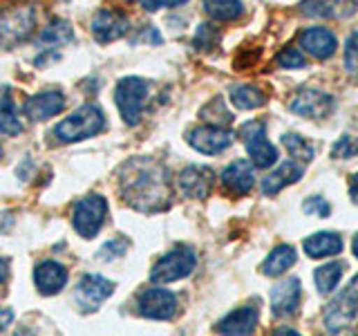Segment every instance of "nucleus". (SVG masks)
<instances>
[{
  "instance_id": "obj_39",
  "label": "nucleus",
  "mask_w": 358,
  "mask_h": 336,
  "mask_svg": "<svg viewBox=\"0 0 358 336\" xmlns=\"http://www.w3.org/2000/svg\"><path fill=\"white\" fill-rule=\"evenodd\" d=\"M350 197H352L354 204L358 206V173H354L352 179H350Z\"/></svg>"
},
{
  "instance_id": "obj_43",
  "label": "nucleus",
  "mask_w": 358,
  "mask_h": 336,
  "mask_svg": "<svg viewBox=\"0 0 358 336\" xmlns=\"http://www.w3.org/2000/svg\"><path fill=\"white\" fill-rule=\"evenodd\" d=\"M352 249H354V255L358 258V233L354 235V242H352Z\"/></svg>"
},
{
  "instance_id": "obj_2",
  "label": "nucleus",
  "mask_w": 358,
  "mask_h": 336,
  "mask_svg": "<svg viewBox=\"0 0 358 336\" xmlns=\"http://www.w3.org/2000/svg\"><path fill=\"white\" fill-rule=\"evenodd\" d=\"M106 128V117L101 108L87 104L76 108L70 117H65L63 121H59V126L54 128L56 139L63 144H74V141H83L99 134Z\"/></svg>"
},
{
  "instance_id": "obj_16",
  "label": "nucleus",
  "mask_w": 358,
  "mask_h": 336,
  "mask_svg": "<svg viewBox=\"0 0 358 336\" xmlns=\"http://www.w3.org/2000/svg\"><path fill=\"white\" fill-rule=\"evenodd\" d=\"M300 305V280L287 278L271 289V312L278 318L294 316Z\"/></svg>"
},
{
  "instance_id": "obj_29",
  "label": "nucleus",
  "mask_w": 358,
  "mask_h": 336,
  "mask_svg": "<svg viewBox=\"0 0 358 336\" xmlns=\"http://www.w3.org/2000/svg\"><path fill=\"white\" fill-rule=\"evenodd\" d=\"M74 38V34H72V27H70V22L67 20H61V18H56L52 20L48 27L43 29L41 34V41L45 45H65V43H70Z\"/></svg>"
},
{
  "instance_id": "obj_6",
  "label": "nucleus",
  "mask_w": 358,
  "mask_h": 336,
  "mask_svg": "<svg viewBox=\"0 0 358 336\" xmlns=\"http://www.w3.org/2000/svg\"><path fill=\"white\" fill-rule=\"evenodd\" d=\"M106 216H108V202L101 195H87L76 202L72 213V224L78 235L94 238L101 231V224H103Z\"/></svg>"
},
{
  "instance_id": "obj_20",
  "label": "nucleus",
  "mask_w": 358,
  "mask_h": 336,
  "mask_svg": "<svg viewBox=\"0 0 358 336\" xmlns=\"http://www.w3.org/2000/svg\"><path fill=\"white\" fill-rule=\"evenodd\" d=\"M222 184L227 186L231 193H238V195H244L249 193L255 184V173H253V166L244 160H238L229 164L224 168L222 173Z\"/></svg>"
},
{
  "instance_id": "obj_1",
  "label": "nucleus",
  "mask_w": 358,
  "mask_h": 336,
  "mask_svg": "<svg viewBox=\"0 0 358 336\" xmlns=\"http://www.w3.org/2000/svg\"><path fill=\"white\" fill-rule=\"evenodd\" d=\"M121 193L130 206L139 211H162L171 202L168 171L155 160L139 157L123 166Z\"/></svg>"
},
{
  "instance_id": "obj_12",
  "label": "nucleus",
  "mask_w": 358,
  "mask_h": 336,
  "mask_svg": "<svg viewBox=\"0 0 358 336\" xmlns=\"http://www.w3.org/2000/svg\"><path fill=\"white\" fill-rule=\"evenodd\" d=\"M186 141L201 155H220L233 144V134L220 126H199L188 132Z\"/></svg>"
},
{
  "instance_id": "obj_42",
  "label": "nucleus",
  "mask_w": 358,
  "mask_h": 336,
  "mask_svg": "<svg viewBox=\"0 0 358 336\" xmlns=\"http://www.w3.org/2000/svg\"><path fill=\"white\" fill-rule=\"evenodd\" d=\"M7 274H9V265L0 258V285L5 283V278H7Z\"/></svg>"
},
{
  "instance_id": "obj_18",
  "label": "nucleus",
  "mask_w": 358,
  "mask_h": 336,
  "mask_svg": "<svg viewBox=\"0 0 358 336\" xmlns=\"http://www.w3.org/2000/svg\"><path fill=\"white\" fill-rule=\"evenodd\" d=\"M356 0H302L300 9L313 18H347L356 14Z\"/></svg>"
},
{
  "instance_id": "obj_41",
  "label": "nucleus",
  "mask_w": 358,
  "mask_h": 336,
  "mask_svg": "<svg viewBox=\"0 0 358 336\" xmlns=\"http://www.w3.org/2000/svg\"><path fill=\"white\" fill-rule=\"evenodd\" d=\"M159 3H162V7H171V9H175V7L186 5L188 0H159Z\"/></svg>"
},
{
  "instance_id": "obj_35",
  "label": "nucleus",
  "mask_w": 358,
  "mask_h": 336,
  "mask_svg": "<svg viewBox=\"0 0 358 336\" xmlns=\"http://www.w3.org/2000/svg\"><path fill=\"white\" fill-rule=\"evenodd\" d=\"M302 211L305 213H309V216H320V218H327L329 213H331V206H329V202L324 200V197H320V195H311V197H307L305 200V204H302Z\"/></svg>"
},
{
  "instance_id": "obj_19",
  "label": "nucleus",
  "mask_w": 358,
  "mask_h": 336,
  "mask_svg": "<svg viewBox=\"0 0 358 336\" xmlns=\"http://www.w3.org/2000/svg\"><path fill=\"white\" fill-rule=\"evenodd\" d=\"M300 45L307 54L313 56V59L324 61V59H329V56H334L336 52V36L327 27H309L302 31Z\"/></svg>"
},
{
  "instance_id": "obj_15",
  "label": "nucleus",
  "mask_w": 358,
  "mask_h": 336,
  "mask_svg": "<svg viewBox=\"0 0 358 336\" xmlns=\"http://www.w3.org/2000/svg\"><path fill=\"white\" fill-rule=\"evenodd\" d=\"M179 190L190 200H204L213 188V171L206 166H188L179 173Z\"/></svg>"
},
{
  "instance_id": "obj_17",
  "label": "nucleus",
  "mask_w": 358,
  "mask_h": 336,
  "mask_svg": "<svg viewBox=\"0 0 358 336\" xmlns=\"http://www.w3.org/2000/svg\"><path fill=\"white\" fill-rule=\"evenodd\" d=\"M63 108H65V97L61 90H45V92L34 94L25 104L27 117L34 121H45L50 117H56L59 112H63Z\"/></svg>"
},
{
  "instance_id": "obj_21",
  "label": "nucleus",
  "mask_w": 358,
  "mask_h": 336,
  "mask_svg": "<svg viewBox=\"0 0 358 336\" xmlns=\"http://www.w3.org/2000/svg\"><path fill=\"white\" fill-rule=\"evenodd\" d=\"M298 179H302V166L298 162H282L273 173H268L262 179V193L268 195V197H273L282 188L296 184Z\"/></svg>"
},
{
  "instance_id": "obj_7",
  "label": "nucleus",
  "mask_w": 358,
  "mask_h": 336,
  "mask_svg": "<svg viewBox=\"0 0 358 336\" xmlns=\"http://www.w3.org/2000/svg\"><path fill=\"white\" fill-rule=\"evenodd\" d=\"M240 137L246 144L251 162L257 168H271L278 162L275 146L266 139V126L262 121H249L240 128Z\"/></svg>"
},
{
  "instance_id": "obj_23",
  "label": "nucleus",
  "mask_w": 358,
  "mask_h": 336,
  "mask_svg": "<svg viewBox=\"0 0 358 336\" xmlns=\"http://www.w3.org/2000/svg\"><path fill=\"white\" fill-rule=\"evenodd\" d=\"M305 246V253L309 258H331V255H338L343 251V240L338 233H331V231H320V233H313L309 238L302 242Z\"/></svg>"
},
{
  "instance_id": "obj_25",
  "label": "nucleus",
  "mask_w": 358,
  "mask_h": 336,
  "mask_svg": "<svg viewBox=\"0 0 358 336\" xmlns=\"http://www.w3.org/2000/svg\"><path fill=\"white\" fill-rule=\"evenodd\" d=\"M22 132V123L16 112V101L11 97V90L5 85L0 88V134L16 137Z\"/></svg>"
},
{
  "instance_id": "obj_5",
  "label": "nucleus",
  "mask_w": 358,
  "mask_h": 336,
  "mask_svg": "<svg viewBox=\"0 0 358 336\" xmlns=\"http://www.w3.org/2000/svg\"><path fill=\"white\" fill-rule=\"evenodd\" d=\"M195 265H197V255L190 246H184V244L175 246L173 251H168L166 255H162L159 260L155 262L152 272H150V280L157 285L175 283V280H182L193 274Z\"/></svg>"
},
{
  "instance_id": "obj_37",
  "label": "nucleus",
  "mask_w": 358,
  "mask_h": 336,
  "mask_svg": "<svg viewBox=\"0 0 358 336\" xmlns=\"http://www.w3.org/2000/svg\"><path fill=\"white\" fill-rule=\"evenodd\" d=\"M126 249H128L126 240H110V242H106L103 246H101L99 258H103V260H115V258L126 253Z\"/></svg>"
},
{
  "instance_id": "obj_14",
  "label": "nucleus",
  "mask_w": 358,
  "mask_h": 336,
  "mask_svg": "<svg viewBox=\"0 0 358 336\" xmlns=\"http://www.w3.org/2000/svg\"><path fill=\"white\" fill-rule=\"evenodd\" d=\"M34 285L43 296H56L67 285V269L56 260H43L34 267Z\"/></svg>"
},
{
  "instance_id": "obj_24",
  "label": "nucleus",
  "mask_w": 358,
  "mask_h": 336,
  "mask_svg": "<svg viewBox=\"0 0 358 336\" xmlns=\"http://www.w3.org/2000/svg\"><path fill=\"white\" fill-rule=\"evenodd\" d=\"M296 260H298V251L294 249V246H291V244H280V246H275V249L264 258L262 274L271 276V278L282 276L285 272H289V269L296 265Z\"/></svg>"
},
{
  "instance_id": "obj_44",
  "label": "nucleus",
  "mask_w": 358,
  "mask_h": 336,
  "mask_svg": "<svg viewBox=\"0 0 358 336\" xmlns=\"http://www.w3.org/2000/svg\"><path fill=\"white\" fill-rule=\"evenodd\" d=\"M0 155H3V148H0Z\"/></svg>"
},
{
  "instance_id": "obj_3",
  "label": "nucleus",
  "mask_w": 358,
  "mask_h": 336,
  "mask_svg": "<svg viewBox=\"0 0 358 336\" xmlns=\"http://www.w3.org/2000/svg\"><path fill=\"white\" fill-rule=\"evenodd\" d=\"M322 323L327 332H347L358 323V274L352 278L338 296L327 302L322 312Z\"/></svg>"
},
{
  "instance_id": "obj_31",
  "label": "nucleus",
  "mask_w": 358,
  "mask_h": 336,
  "mask_svg": "<svg viewBox=\"0 0 358 336\" xmlns=\"http://www.w3.org/2000/svg\"><path fill=\"white\" fill-rule=\"evenodd\" d=\"M201 117H204L210 126H220V128H227L233 123V115L227 110V104L222 99H213L208 106L201 108Z\"/></svg>"
},
{
  "instance_id": "obj_22",
  "label": "nucleus",
  "mask_w": 358,
  "mask_h": 336,
  "mask_svg": "<svg viewBox=\"0 0 358 336\" xmlns=\"http://www.w3.org/2000/svg\"><path fill=\"white\" fill-rule=\"evenodd\" d=\"M257 328V309L255 307H240L231 312L229 316H224L217 323V332L220 334H231V336H240V334H251Z\"/></svg>"
},
{
  "instance_id": "obj_8",
  "label": "nucleus",
  "mask_w": 358,
  "mask_h": 336,
  "mask_svg": "<svg viewBox=\"0 0 358 336\" xmlns=\"http://www.w3.org/2000/svg\"><path fill=\"white\" fill-rule=\"evenodd\" d=\"M112 291H115L112 280L99 274H85L74 289V298L81 312H94L112 296Z\"/></svg>"
},
{
  "instance_id": "obj_30",
  "label": "nucleus",
  "mask_w": 358,
  "mask_h": 336,
  "mask_svg": "<svg viewBox=\"0 0 358 336\" xmlns=\"http://www.w3.org/2000/svg\"><path fill=\"white\" fill-rule=\"evenodd\" d=\"M282 146L291 157H296L300 162H311L313 155H316L313 146L302 137V134H296V132H287L282 137Z\"/></svg>"
},
{
  "instance_id": "obj_40",
  "label": "nucleus",
  "mask_w": 358,
  "mask_h": 336,
  "mask_svg": "<svg viewBox=\"0 0 358 336\" xmlns=\"http://www.w3.org/2000/svg\"><path fill=\"white\" fill-rule=\"evenodd\" d=\"M139 3H141V7H143L145 11H155V9H159V7H162L159 0H139Z\"/></svg>"
},
{
  "instance_id": "obj_4",
  "label": "nucleus",
  "mask_w": 358,
  "mask_h": 336,
  "mask_svg": "<svg viewBox=\"0 0 358 336\" xmlns=\"http://www.w3.org/2000/svg\"><path fill=\"white\" fill-rule=\"evenodd\" d=\"M148 92H150V85L139 76H126L117 83L115 101H117V108L121 112L123 121H126L128 126L139 123V119L143 115V108H145V99H148Z\"/></svg>"
},
{
  "instance_id": "obj_10",
  "label": "nucleus",
  "mask_w": 358,
  "mask_h": 336,
  "mask_svg": "<svg viewBox=\"0 0 358 336\" xmlns=\"http://www.w3.org/2000/svg\"><path fill=\"white\" fill-rule=\"evenodd\" d=\"M291 112L305 119H324L334 112V97L322 90H302L291 101Z\"/></svg>"
},
{
  "instance_id": "obj_28",
  "label": "nucleus",
  "mask_w": 358,
  "mask_h": 336,
  "mask_svg": "<svg viewBox=\"0 0 358 336\" xmlns=\"http://www.w3.org/2000/svg\"><path fill=\"white\" fill-rule=\"evenodd\" d=\"M343 272H345L343 262H327V265L318 267L316 272H313V283H316L320 294H331L336 285L341 283Z\"/></svg>"
},
{
  "instance_id": "obj_13",
  "label": "nucleus",
  "mask_w": 358,
  "mask_h": 336,
  "mask_svg": "<svg viewBox=\"0 0 358 336\" xmlns=\"http://www.w3.org/2000/svg\"><path fill=\"white\" fill-rule=\"evenodd\" d=\"M34 29V11L29 7L3 9L0 14V41L3 43H18L25 41Z\"/></svg>"
},
{
  "instance_id": "obj_33",
  "label": "nucleus",
  "mask_w": 358,
  "mask_h": 336,
  "mask_svg": "<svg viewBox=\"0 0 358 336\" xmlns=\"http://www.w3.org/2000/svg\"><path fill=\"white\" fill-rule=\"evenodd\" d=\"M358 155V137L343 134V137L331 146V157L336 160H352Z\"/></svg>"
},
{
  "instance_id": "obj_32",
  "label": "nucleus",
  "mask_w": 358,
  "mask_h": 336,
  "mask_svg": "<svg viewBox=\"0 0 358 336\" xmlns=\"http://www.w3.org/2000/svg\"><path fill=\"white\" fill-rule=\"evenodd\" d=\"M217 43H220V31H217V27L208 25V22H204V25L197 27V34H195V38H193L195 50L208 52V50L215 48Z\"/></svg>"
},
{
  "instance_id": "obj_34",
  "label": "nucleus",
  "mask_w": 358,
  "mask_h": 336,
  "mask_svg": "<svg viewBox=\"0 0 358 336\" xmlns=\"http://www.w3.org/2000/svg\"><path fill=\"white\" fill-rule=\"evenodd\" d=\"M345 70L350 76L358 78V29L345 43Z\"/></svg>"
},
{
  "instance_id": "obj_38",
  "label": "nucleus",
  "mask_w": 358,
  "mask_h": 336,
  "mask_svg": "<svg viewBox=\"0 0 358 336\" xmlns=\"http://www.w3.org/2000/svg\"><path fill=\"white\" fill-rule=\"evenodd\" d=\"M11 321H14V312L7 309V307H0V330L9 328Z\"/></svg>"
},
{
  "instance_id": "obj_36",
  "label": "nucleus",
  "mask_w": 358,
  "mask_h": 336,
  "mask_svg": "<svg viewBox=\"0 0 358 336\" xmlns=\"http://www.w3.org/2000/svg\"><path fill=\"white\" fill-rule=\"evenodd\" d=\"M278 63L287 67V70H298V67H305V56H302V52L298 48H287L282 54L278 56Z\"/></svg>"
},
{
  "instance_id": "obj_26",
  "label": "nucleus",
  "mask_w": 358,
  "mask_h": 336,
  "mask_svg": "<svg viewBox=\"0 0 358 336\" xmlns=\"http://www.w3.org/2000/svg\"><path fill=\"white\" fill-rule=\"evenodd\" d=\"M231 104L238 110H255L266 104V97L262 90H257L255 85H235L231 90Z\"/></svg>"
},
{
  "instance_id": "obj_11",
  "label": "nucleus",
  "mask_w": 358,
  "mask_h": 336,
  "mask_svg": "<svg viewBox=\"0 0 358 336\" xmlns=\"http://www.w3.org/2000/svg\"><path fill=\"white\" fill-rule=\"evenodd\" d=\"M128 29L130 18L119 9H99L92 18V36L103 45L126 36Z\"/></svg>"
},
{
  "instance_id": "obj_9",
  "label": "nucleus",
  "mask_w": 358,
  "mask_h": 336,
  "mask_svg": "<svg viewBox=\"0 0 358 336\" xmlns=\"http://www.w3.org/2000/svg\"><path fill=\"white\" fill-rule=\"evenodd\" d=\"M137 309L143 318L171 321L177 314V296L162 287L145 289L137 300Z\"/></svg>"
},
{
  "instance_id": "obj_27",
  "label": "nucleus",
  "mask_w": 358,
  "mask_h": 336,
  "mask_svg": "<svg viewBox=\"0 0 358 336\" xmlns=\"http://www.w3.org/2000/svg\"><path fill=\"white\" fill-rule=\"evenodd\" d=\"M204 9L210 18L231 22L242 16L244 5H242V0H204Z\"/></svg>"
}]
</instances>
